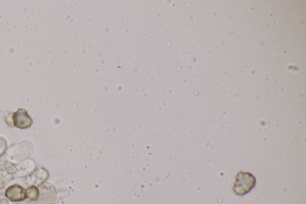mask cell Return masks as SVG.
Returning <instances> with one entry per match:
<instances>
[{"mask_svg":"<svg viewBox=\"0 0 306 204\" xmlns=\"http://www.w3.org/2000/svg\"><path fill=\"white\" fill-rule=\"evenodd\" d=\"M256 184V177L253 174L249 172H240L236 177L233 192L239 196H243L254 189Z\"/></svg>","mask_w":306,"mask_h":204,"instance_id":"6da1fadb","label":"cell"},{"mask_svg":"<svg viewBox=\"0 0 306 204\" xmlns=\"http://www.w3.org/2000/svg\"><path fill=\"white\" fill-rule=\"evenodd\" d=\"M49 176L48 172L44 168H38L34 171L32 173L28 175L26 182L28 186H35L40 185L47 179Z\"/></svg>","mask_w":306,"mask_h":204,"instance_id":"277c9868","label":"cell"},{"mask_svg":"<svg viewBox=\"0 0 306 204\" xmlns=\"http://www.w3.org/2000/svg\"><path fill=\"white\" fill-rule=\"evenodd\" d=\"M5 197L12 202H18L26 198L25 190L21 186L15 185L10 186L5 191Z\"/></svg>","mask_w":306,"mask_h":204,"instance_id":"5b68a950","label":"cell"},{"mask_svg":"<svg viewBox=\"0 0 306 204\" xmlns=\"http://www.w3.org/2000/svg\"><path fill=\"white\" fill-rule=\"evenodd\" d=\"M14 126L20 129L30 128L33 123V119L27 110L19 109L12 115Z\"/></svg>","mask_w":306,"mask_h":204,"instance_id":"3957f363","label":"cell"},{"mask_svg":"<svg viewBox=\"0 0 306 204\" xmlns=\"http://www.w3.org/2000/svg\"><path fill=\"white\" fill-rule=\"evenodd\" d=\"M8 143L6 139L3 137H0V157L6 152Z\"/></svg>","mask_w":306,"mask_h":204,"instance_id":"52a82bcc","label":"cell"},{"mask_svg":"<svg viewBox=\"0 0 306 204\" xmlns=\"http://www.w3.org/2000/svg\"><path fill=\"white\" fill-rule=\"evenodd\" d=\"M25 194H26V198L30 200L36 201L38 198V189L35 186H31L30 188L25 190Z\"/></svg>","mask_w":306,"mask_h":204,"instance_id":"8992f818","label":"cell"},{"mask_svg":"<svg viewBox=\"0 0 306 204\" xmlns=\"http://www.w3.org/2000/svg\"><path fill=\"white\" fill-rule=\"evenodd\" d=\"M36 166L35 162L28 160L21 163H5L2 165V171L8 176L13 177L25 176L34 171Z\"/></svg>","mask_w":306,"mask_h":204,"instance_id":"7a4b0ae2","label":"cell"}]
</instances>
